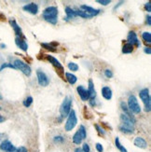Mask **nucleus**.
I'll list each match as a JSON object with an SVG mask.
<instances>
[{"instance_id": "1", "label": "nucleus", "mask_w": 151, "mask_h": 152, "mask_svg": "<svg viewBox=\"0 0 151 152\" xmlns=\"http://www.w3.org/2000/svg\"><path fill=\"white\" fill-rule=\"evenodd\" d=\"M121 124L119 125V131L124 133H134V123L135 121L131 120L125 114L120 115Z\"/></svg>"}, {"instance_id": "2", "label": "nucleus", "mask_w": 151, "mask_h": 152, "mask_svg": "<svg viewBox=\"0 0 151 152\" xmlns=\"http://www.w3.org/2000/svg\"><path fill=\"white\" fill-rule=\"evenodd\" d=\"M43 19L51 24H56L58 21V8L56 7H48L43 10Z\"/></svg>"}, {"instance_id": "3", "label": "nucleus", "mask_w": 151, "mask_h": 152, "mask_svg": "<svg viewBox=\"0 0 151 152\" xmlns=\"http://www.w3.org/2000/svg\"><path fill=\"white\" fill-rule=\"evenodd\" d=\"M139 96H140L141 100L145 104V111L149 112L151 110V99H150L148 89L145 88V89H143V90H141L139 92Z\"/></svg>"}, {"instance_id": "4", "label": "nucleus", "mask_w": 151, "mask_h": 152, "mask_svg": "<svg viewBox=\"0 0 151 152\" xmlns=\"http://www.w3.org/2000/svg\"><path fill=\"white\" fill-rule=\"evenodd\" d=\"M128 108L129 110L133 114H139L141 112L140 105L138 103L137 98L133 94L130 95L128 98Z\"/></svg>"}, {"instance_id": "5", "label": "nucleus", "mask_w": 151, "mask_h": 152, "mask_svg": "<svg viewBox=\"0 0 151 152\" xmlns=\"http://www.w3.org/2000/svg\"><path fill=\"white\" fill-rule=\"evenodd\" d=\"M71 105H72V99L66 96L60 107V114L62 118H65L69 115L71 111Z\"/></svg>"}, {"instance_id": "6", "label": "nucleus", "mask_w": 151, "mask_h": 152, "mask_svg": "<svg viewBox=\"0 0 151 152\" xmlns=\"http://www.w3.org/2000/svg\"><path fill=\"white\" fill-rule=\"evenodd\" d=\"M77 123H78V118H77V115H76V111L72 109V110H71L70 113H69L68 119H67L65 126V131L66 132H70V131H72L76 127Z\"/></svg>"}, {"instance_id": "7", "label": "nucleus", "mask_w": 151, "mask_h": 152, "mask_svg": "<svg viewBox=\"0 0 151 152\" xmlns=\"http://www.w3.org/2000/svg\"><path fill=\"white\" fill-rule=\"evenodd\" d=\"M13 65H14V67L16 69L21 70L25 76H27V77H29V76H30L31 73H32L31 67L29 66L26 63H24L23 61L20 60V59H16V60H14Z\"/></svg>"}, {"instance_id": "8", "label": "nucleus", "mask_w": 151, "mask_h": 152, "mask_svg": "<svg viewBox=\"0 0 151 152\" xmlns=\"http://www.w3.org/2000/svg\"><path fill=\"white\" fill-rule=\"evenodd\" d=\"M45 58L47 59V60H48L54 67H55V68L57 69V72H58L59 75H60L61 77H62V74H64L65 71H64V67H62V65H61V63L59 62L56 58H54V57L51 56V55H45Z\"/></svg>"}, {"instance_id": "9", "label": "nucleus", "mask_w": 151, "mask_h": 152, "mask_svg": "<svg viewBox=\"0 0 151 152\" xmlns=\"http://www.w3.org/2000/svg\"><path fill=\"white\" fill-rule=\"evenodd\" d=\"M36 76H37V81L38 84L42 87H46L49 84V78L47 75H46L43 71L38 69L36 71Z\"/></svg>"}, {"instance_id": "10", "label": "nucleus", "mask_w": 151, "mask_h": 152, "mask_svg": "<svg viewBox=\"0 0 151 152\" xmlns=\"http://www.w3.org/2000/svg\"><path fill=\"white\" fill-rule=\"evenodd\" d=\"M127 40H128V43L131 44V45H135L136 47H139L141 45L140 44V41L138 39L136 33L134 31H130L128 34V36H127Z\"/></svg>"}, {"instance_id": "11", "label": "nucleus", "mask_w": 151, "mask_h": 152, "mask_svg": "<svg viewBox=\"0 0 151 152\" xmlns=\"http://www.w3.org/2000/svg\"><path fill=\"white\" fill-rule=\"evenodd\" d=\"M80 8H81V10L85 11L88 15H90L91 18H92V17L96 16V15H98L100 12H101L100 10H96V8H93L89 7V6H86V5H81L80 6Z\"/></svg>"}, {"instance_id": "12", "label": "nucleus", "mask_w": 151, "mask_h": 152, "mask_svg": "<svg viewBox=\"0 0 151 152\" xmlns=\"http://www.w3.org/2000/svg\"><path fill=\"white\" fill-rule=\"evenodd\" d=\"M23 10L24 11H27L29 13L35 15V14H37V12H38V6H37L36 3H30L23 6Z\"/></svg>"}, {"instance_id": "13", "label": "nucleus", "mask_w": 151, "mask_h": 152, "mask_svg": "<svg viewBox=\"0 0 151 152\" xmlns=\"http://www.w3.org/2000/svg\"><path fill=\"white\" fill-rule=\"evenodd\" d=\"M77 91H78V95L80 96V98L82 101H88L90 100V94H89V91L88 90H86L85 88L83 86H78L77 88Z\"/></svg>"}, {"instance_id": "14", "label": "nucleus", "mask_w": 151, "mask_h": 152, "mask_svg": "<svg viewBox=\"0 0 151 152\" xmlns=\"http://www.w3.org/2000/svg\"><path fill=\"white\" fill-rule=\"evenodd\" d=\"M0 149L3 151H6V152H12L16 149H15V146L12 145L11 142H10L8 140H5L1 143V145H0Z\"/></svg>"}, {"instance_id": "15", "label": "nucleus", "mask_w": 151, "mask_h": 152, "mask_svg": "<svg viewBox=\"0 0 151 152\" xmlns=\"http://www.w3.org/2000/svg\"><path fill=\"white\" fill-rule=\"evenodd\" d=\"M10 25L12 26V28H13V30H14V32L16 34V36L23 39L24 36H23V31H22V29H21V27L18 25V23H16V21L13 20V19H11V20H10Z\"/></svg>"}, {"instance_id": "16", "label": "nucleus", "mask_w": 151, "mask_h": 152, "mask_svg": "<svg viewBox=\"0 0 151 152\" xmlns=\"http://www.w3.org/2000/svg\"><path fill=\"white\" fill-rule=\"evenodd\" d=\"M15 43L17 45V47L20 48L22 50H23V52H27L28 44L26 43V41H25L23 39H22V37H19V36H16Z\"/></svg>"}, {"instance_id": "17", "label": "nucleus", "mask_w": 151, "mask_h": 152, "mask_svg": "<svg viewBox=\"0 0 151 152\" xmlns=\"http://www.w3.org/2000/svg\"><path fill=\"white\" fill-rule=\"evenodd\" d=\"M133 144L135 146L139 147V149H146V147H148V142H146L143 137H136L134 139Z\"/></svg>"}, {"instance_id": "18", "label": "nucleus", "mask_w": 151, "mask_h": 152, "mask_svg": "<svg viewBox=\"0 0 151 152\" xmlns=\"http://www.w3.org/2000/svg\"><path fill=\"white\" fill-rule=\"evenodd\" d=\"M102 91V95H103V97L104 99L111 100L113 94H112V90L108 86H104L102 88V91Z\"/></svg>"}, {"instance_id": "19", "label": "nucleus", "mask_w": 151, "mask_h": 152, "mask_svg": "<svg viewBox=\"0 0 151 152\" xmlns=\"http://www.w3.org/2000/svg\"><path fill=\"white\" fill-rule=\"evenodd\" d=\"M120 108L122 109L123 110V112H124V114L126 116H128L130 119L131 120H132L133 121H136L135 120V119H134V117L132 116V112L129 110V108H128V105H127V104L126 103H124V102H121L120 103Z\"/></svg>"}, {"instance_id": "20", "label": "nucleus", "mask_w": 151, "mask_h": 152, "mask_svg": "<svg viewBox=\"0 0 151 152\" xmlns=\"http://www.w3.org/2000/svg\"><path fill=\"white\" fill-rule=\"evenodd\" d=\"M65 13H66V17L65 18V21H69L70 19H74L77 17V14H76V11L71 8L70 7H66L65 8Z\"/></svg>"}, {"instance_id": "21", "label": "nucleus", "mask_w": 151, "mask_h": 152, "mask_svg": "<svg viewBox=\"0 0 151 152\" xmlns=\"http://www.w3.org/2000/svg\"><path fill=\"white\" fill-rule=\"evenodd\" d=\"M88 91H89V94H90V100L95 99V97H96V91H95V89H94V84H93V82H92L91 79L89 80V90H88Z\"/></svg>"}, {"instance_id": "22", "label": "nucleus", "mask_w": 151, "mask_h": 152, "mask_svg": "<svg viewBox=\"0 0 151 152\" xmlns=\"http://www.w3.org/2000/svg\"><path fill=\"white\" fill-rule=\"evenodd\" d=\"M65 79L67 80V82L69 84H71V85H73V84H75L78 81V78L72 73H65Z\"/></svg>"}, {"instance_id": "23", "label": "nucleus", "mask_w": 151, "mask_h": 152, "mask_svg": "<svg viewBox=\"0 0 151 152\" xmlns=\"http://www.w3.org/2000/svg\"><path fill=\"white\" fill-rule=\"evenodd\" d=\"M133 46L131 45V44H129V43H126L124 44V46L122 47V53L124 54H130V53H132L133 52Z\"/></svg>"}, {"instance_id": "24", "label": "nucleus", "mask_w": 151, "mask_h": 152, "mask_svg": "<svg viewBox=\"0 0 151 152\" xmlns=\"http://www.w3.org/2000/svg\"><path fill=\"white\" fill-rule=\"evenodd\" d=\"M72 139H73V142L75 143L76 145H79V144H81V142H82V140H83L82 137H81V135H80V133H79L78 131L74 134Z\"/></svg>"}, {"instance_id": "25", "label": "nucleus", "mask_w": 151, "mask_h": 152, "mask_svg": "<svg viewBox=\"0 0 151 152\" xmlns=\"http://www.w3.org/2000/svg\"><path fill=\"white\" fill-rule=\"evenodd\" d=\"M75 11H76V14H77V16L81 17V18H84V19H90V18H91L90 15H88L85 11H83L81 10H76Z\"/></svg>"}, {"instance_id": "26", "label": "nucleus", "mask_w": 151, "mask_h": 152, "mask_svg": "<svg viewBox=\"0 0 151 152\" xmlns=\"http://www.w3.org/2000/svg\"><path fill=\"white\" fill-rule=\"evenodd\" d=\"M115 144H116V146L119 149L120 152H128L127 149H126L125 147L120 144V142H119V137H116V138H115Z\"/></svg>"}, {"instance_id": "27", "label": "nucleus", "mask_w": 151, "mask_h": 152, "mask_svg": "<svg viewBox=\"0 0 151 152\" xmlns=\"http://www.w3.org/2000/svg\"><path fill=\"white\" fill-rule=\"evenodd\" d=\"M41 46L43 47L45 50H49V52H56V50H55V47H53V44H48V43H41Z\"/></svg>"}, {"instance_id": "28", "label": "nucleus", "mask_w": 151, "mask_h": 152, "mask_svg": "<svg viewBox=\"0 0 151 152\" xmlns=\"http://www.w3.org/2000/svg\"><path fill=\"white\" fill-rule=\"evenodd\" d=\"M142 37H143V39L145 40V42L146 43H151V34L149 32H144L142 34Z\"/></svg>"}, {"instance_id": "29", "label": "nucleus", "mask_w": 151, "mask_h": 152, "mask_svg": "<svg viewBox=\"0 0 151 152\" xmlns=\"http://www.w3.org/2000/svg\"><path fill=\"white\" fill-rule=\"evenodd\" d=\"M78 132H79V133H80V135H81L82 139H85V138H86V136H87V132H86V128L84 127L83 125L79 126Z\"/></svg>"}, {"instance_id": "30", "label": "nucleus", "mask_w": 151, "mask_h": 152, "mask_svg": "<svg viewBox=\"0 0 151 152\" xmlns=\"http://www.w3.org/2000/svg\"><path fill=\"white\" fill-rule=\"evenodd\" d=\"M32 103H33V98H32L31 96H29V97H27V98L24 99L23 104V105H24L25 107H29L32 105Z\"/></svg>"}, {"instance_id": "31", "label": "nucleus", "mask_w": 151, "mask_h": 152, "mask_svg": "<svg viewBox=\"0 0 151 152\" xmlns=\"http://www.w3.org/2000/svg\"><path fill=\"white\" fill-rule=\"evenodd\" d=\"M5 68H12V69H16L14 65L12 64H10V63H5V64H3L0 67V71H3Z\"/></svg>"}, {"instance_id": "32", "label": "nucleus", "mask_w": 151, "mask_h": 152, "mask_svg": "<svg viewBox=\"0 0 151 152\" xmlns=\"http://www.w3.org/2000/svg\"><path fill=\"white\" fill-rule=\"evenodd\" d=\"M68 68H69V70H71V71H78V65L76 64V63H69L68 64Z\"/></svg>"}, {"instance_id": "33", "label": "nucleus", "mask_w": 151, "mask_h": 152, "mask_svg": "<svg viewBox=\"0 0 151 152\" xmlns=\"http://www.w3.org/2000/svg\"><path fill=\"white\" fill-rule=\"evenodd\" d=\"M53 141L55 143H64L65 142V137H62V135H57L53 138Z\"/></svg>"}, {"instance_id": "34", "label": "nucleus", "mask_w": 151, "mask_h": 152, "mask_svg": "<svg viewBox=\"0 0 151 152\" xmlns=\"http://www.w3.org/2000/svg\"><path fill=\"white\" fill-rule=\"evenodd\" d=\"M94 126H95L96 130H97V132L99 133V134H101V135H104V134H106V132H104V129H103V128H101L98 124H95Z\"/></svg>"}, {"instance_id": "35", "label": "nucleus", "mask_w": 151, "mask_h": 152, "mask_svg": "<svg viewBox=\"0 0 151 152\" xmlns=\"http://www.w3.org/2000/svg\"><path fill=\"white\" fill-rule=\"evenodd\" d=\"M104 76H106L107 78H111L113 77V72L110 69H106L104 70Z\"/></svg>"}, {"instance_id": "36", "label": "nucleus", "mask_w": 151, "mask_h": 152, "mask_svg": "<svg viewBox=\"0 0 151 152\" xmlns=\"http://www.w3.org/2000/svg\"><path fill=\"white\" fill-rule=\"evenodd\" d=\"M97 3L101 4V5H103V6H106L108 4H110L111 1L110 0H97Z\"/></svg>"}, {"instance_id": "37", "label": "nucleus", "mask_w": 151, "mask_h": 152, "mask_svg": "<svg viewBox=\"0 0 151 152\" xmlns=\"http://www.w3.org/2000/svg\"><path fill=\"white\" fill-rule=\"evenodd\" d=\"M12 152H28V150H27L26 147L20 146V147H18V149H16L14 151H12Z\"/></svg>"}, {"instance_id": "38", "label": "nucleus", "mask_w": 151, "mask_h": 152, "mask_svg": "<svg viewBox=\"0 0 151 152\" xmlns=\"http://www.w3.org/2000/svg\"><path fill=\"white\" fill-rule=\"evenodd\" d=\"M82 151L83 152H90L91 149H90V146L87 144V143H85V144H83V146H82Z\"/></svg>"}, {"instance_id": "39", "label": "nucleus", "mask_w": 151, "mask_h": 152, "mask_svg": "<svg viewBox=\"0 0 151 152\" xmlns=\"http://www.w3.org/2000/svg\"><path fill=\"white\" fill-rule=\"evenodd\" d=\"M95 147H96V149H97L98 152H103L104 151V147H103L102 145L100 144V143H97L96 146H95Z\"/></svg>"}, {"instance_id": "40", "label": "nucleus", "mask_w": 151, "mask_h": 152, "mask_svg": "<svg viewBox=\"0 0 151 152\" xmlns=\"http://www.w3.org/2000/svg\"><path fill=\"white\" fill-rule=\"evenodd\" d=\"M145 8H146V10L148 12H151V3L150 2H148L145 5Z\"/></svg>"}, {"instance_id": "41", "label": "nucleus", "mask_w": 151, "mask_h": 152, "mask_svg": "<svg viewBox=\"0 0 151 152\" xmlns=\"http://www.w3.org/2000/svg\"><path fill=\"white\" fill-rule=\"evenodd\" d=\"M146 23H148V26H150L151 25V17H150V15L146 16Z\"/></svg>"}, {"instance_id": "42", "label": "nucleus", "mask_w": 151, "mask_h": 152, "mask_svg": "<svg viewBox=\"0 0 151 152\" xmlns=\"http://www.w3.org/2000/svg\"><path fill=\"white\" fill-rule=\"evenodd\" d=\"M144 52H145V53H146V54H150V53H151V49H150L149 47H146V48L144 49Z\"/></svg>"}, {"instance_id": "43", "label": "nucleus", "mask_w": 151, "mask_h": 152, "mask_svg": "<svg viewBox=\"0 0 151 152\" xmlns=\"http://www.w3.org/2000/svg\"><path fill=\"white\" fill-rule=\"evenodd\" d=\"M90 104H91V107H95V105H96V102H95V100H94V99H91V100H90Z\"/></svg>"}, {"instance_id": "44", "label": "nucleus", "mask_w": 151, "mask_h": 152, "mask_svg": "<svg viewBox=\"0 0 151 152\" xmlns=\"http://www.w3.org/2000/svg\"><path fill=\"white\" fill-rule=\"evenodd\" d=\"M5 20H6L5 15H4L3 13H1V12H0V21H5Z\"/></svg>"}, {"instance_id": "45", "label": "nucleus", "mask_w": 151, "mask_h": 152, "mask_svg": "<svg viewBox=\"0 0 151 152\" xmlns=\"http://www.w3.org/2000/svg\"><path fill=\"white\" fill-rule=\"evenodd\" d=\"M123 3H124L123 1H121V2H119V5H117V6H115V7H114V8H113V10H117V8H119V7H120L121 5H122V4H123Z\"/></svg>"}, {"instance_id": "46", "label": "nucleus", "mask_w": 151, "mask_h": 152, "mask_svg": "<svg viewBox=\"0 0 151 152\" xmlns=\"http://www.w3.org/2000/svg\"><path fill=\"white\" fill-rule=\"evenodd\" d=\"M3 121H5V118L0 115V123H1V122H3Z\"/></svg>"}, {"instance_id": "47", "label": "nucleus", "mask_w": 151, "mask_h": 152, "mask_svg": "<svg viewBox=\"0 0 151 152\" xmlns=\"http://www.w3.org/2000/svg\"><path fill=\"white\" fill-rule=\"evenodd\" d=\"M75 152H82V149H79V147H77V149H75Z\"/></svg>"}, {"instance_id": "48", "label": "nucleus", "mask_w": 151, "mask_h": 152, "mask_svg": "<svg viewBox=\"0 0 151 152\" xmlns=\"http://www.w3.org/2000/svg\"><path fill=\"white\" fill-rule=\"evenodd\" d=\"M0 48H1V49H6L7 48V46L5 45V44H0Z\"/></svg>"}, {"instance_id": "49", "label": "nucleus", "mask_w": 151, "mask_h": 152, "mask_svg": "<svg viewBox=\"0 0 151 152\" xmlns=\"http://www.w3.org/2000/svg\"><path fill=\"white\" fill-rule=\"evenodd\" d=\"M3 99V97H2V95L1 94H0V100H2Z\"/></svg>"}, {"instance_id": "50", "label": "nucleus", "mask_w": 151, "mask_h": 152, "mask_svg": "<svg viewBox=\"0 0 151 152\" xmlns=\"http://www.w3.org/2000/svg\"><path fill=\"white\" fill-rule=\"evenodd\" d=\"M1 109H2V108H1V107H0V110H1Z\"/></svg>"}]
</instances>
